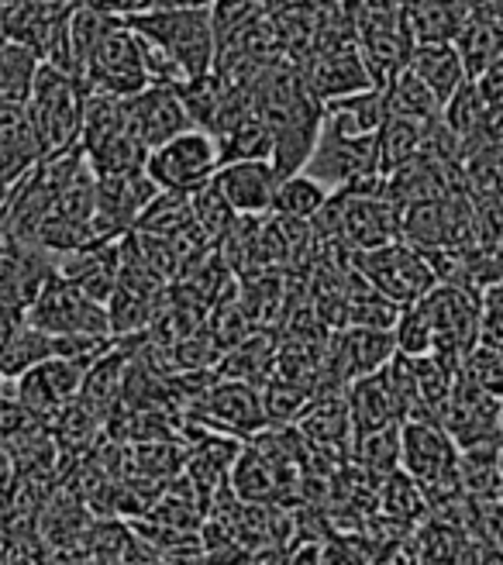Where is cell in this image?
<instances>
[{"label": "cell", "mask_w": 503, "mask_h": 565, "mask_svg": "<svg viewBox=\"0 0 503 565\" xmlns=\"http://www.w3.org/2000/svg\"><path fill=\"white\" fill-rule=\"evenodd\" d=\"M128 24L180 70L183 83L211 73L217 63L221 35L214 8H146L131 14Z\"/></svg>", "instance_id": "cell-1"}, {"label": "cell", "mask_w": 503, "mask_h": 565, "mask_svg": "<svg viewBox=\"0 0 503 565\" xmlns=\"http://www.w3.org/2000/svg\"><path fill=\"white\" fill-rule=\"evenodd\" d=\"M83 107H87V83L73 70L42 63L32 83V94L24 100V115L32 121V131L42 146V159L79 146Z\"/></svg>", "instance_id": "cell-2"}, {"label": "cell", "mask_w": 503, "mask_h": 565, "mask_svg": "<svg viewBox=\"0 0 503 565\" xmlns=\"http://www.w3.org/2000/svg\"><path fill=\"white\" fill-rule=\"evenodd\" d=\"M79 149L87 156L94 173H125V169H142L149 159L146 141L138 138L128 104L118 94L87 90L83 107Z\"/></svg>", "instance_id": "cell-3"}, {"label": "cell", "mask_w": 503, "mask_h": 565, "mask_svg": "<svg viewBox=\"0 0 503 565\" xmlns=\"http://www.w3.org/2000/svg\"><path fill=\"white\" fill-rule=\"evenodd\" d=\"M24 321L42 328L52 338H115L107 303L79 290L73 279L52 273L45 287L28 303Z\"/></svg>", "instance_id": "cell-4"}, {"label": "cell", "mask_w": 503, "mask_h": 565, "mask_svg": "<svg viewBox=\"0 0 503 565\" xmlns=\"http://www.w3.org/2000/svg\"><path fill=\"white\" fill-rule=\"evenodd\" d=\"M307 173L334 190H383L386 177L379 169L376 135H345L321 125V138L307 159Z\"/></svg>", "instance_id": "cell-5"}, {"label": "cell", "mask_w": 503, "mask_h": 565, "mask_svg": "<svg viewBox=\"0 0 503 565\" xmlns=\"http://www.w3.org/2000/svg\"><path fill=\"white\" fill-rule=\"evenodd\" d=\"M417 303L431 321L435 352L462 365V359L480 345L483 294L459 287V282H435Z\"/></svg>", "instance_id": "cell-6"}, {"label": "cell", "mask_w": 503, "mask_h": 565, "mask_svg": "<svg viewBox=\"0 0 503 565\" xmlns=\"http://www.w3.org/2000/svg\"><path fill=\"white\" fill-rule=\"evenodd\" d=\"M79 79L87 83V90L118 94V97H128L149 87L152 76L146 63V45H142V35L128 24V18L107 28V35L94 49Z\"/></svg>", "instance_id": "cell-7"}, {"label": "cell", "mask_w": 503, "mask_h": 565, "mask_svg": "<svg viewBox=\"0 0 503 565\" xmlns=\"http://www.w3.org/2000/svg\"><path fill=\"white\" fill-rule=\"evenodd\" d=\"M352 259H355V269L366 276L383 297H389L400 307L417 303L438 282L431 259L404 238L370 248V252H352Z\"/></svg>", "instance_id": "cell-8"}, {"label": "cell", "mask_w": 503, "mask_h": 565, "mask_svg": "<svg viewBox=\"0 0 503 565\" xmlns=\"http://www.w3.org/2000/svg\"><path fill=\"white\" fill-rule=\"evenodd\" d=\"M221 169L217 138L204 128H186L170 141L156 146L146 159V173L156 180L159 190L193 193L214 180Z\"/></svg>", "instance_id": "cell-9"}, {"label": "cell", "mask_w": 503, "mask_h": 565, "mask_svg": "<svg viewBox=\"0 0 503 565\" xmlns=\"http://www.w3.org/2000/svg\"><path fill=\"white\" fill-rule=\"evenodd\" d=\"M190 420L204 424L217 435L252 438L269 428V414L259 383L248 380H214L197 401H190Z\"/></svg>", "instance_id": "cell-10"}, {"label": "cell", "mask_w": 503, "mask_h": 565, "mask_svg": "<svg viewBox=\"0 0 503 565\" xmlns=\"http://www.w3.org/2000/svg\"><path fill=\"white\" fill-rule=\"evenodd\" d=\"M94 359L60 352V355L32 365V370L21 373L18 380H11V393L28 407V414L49 424L52 417H60L69 404H76L83 376H87V365Z\"/></svg>", "instance_id": "cell-11"}, {"label": "cell", "mask_w": 503, "mask_h": 565, "mask_svg": "<svg viewBox=\"0 0 503 565\" xmlns=\"http://www.w3.org/2000/svg\"><path fill=\"white\" fill-rule=\"evenodd\" d=\"M438 420L449 428V435L456 438L459 448L500 441L503 438V401H496L493 393L480 390L477 383H469L459 373V380L452 386V397L445 401Z\"/></svg>", "instance_id": "cell-12"}, {"label": "cell", "mask_w": 503, "mask_h": 565, "mask_svg": "<svg viewBox=\"0 0 503 565\" xmlns=\"http://www.w3.org/2000/svg\"><path fill=\"white\" fill-rule=\"evenodd\" d=\"M156 180L142 169H125V173H97V221L104 235L125 238L135 232L138 217L156 201Z\"/></svg>", "instance_id": "cell-13"}, {"label": "cell", "mask_w": 503, "mask_h": 565, "mask_svg": "<svg viewBox=\"0 0 503 565\" xmlns=\"http://www.w3.org/2000/svg\"><path fill=\"white\" fill-rule=\"evenodd\" d=\"M303 63L307 83L321 100H334V97H345V94H358V90H370L379 87L373 79L370 66H366V55H362L358 42H331L314 49Z\"/></svg>", "instance_id": "cell-14"}, {"label": "cell", "mask_w": 503, "mask_h": 565, "mask_svg": "<svg viewBox=\"0 0 503 565\" xmlns=\"http://www.w3.org/2000/svg\"><path fill=\"white\" fill-rule=\"evenodd\" d=\"M125 104H128L131 125H135L138 138L146 141L149 152L156 146H162V141H170L173 135L193 128L180 90L170 87V83H149V87H142L138 94H128Z\"/></svg>", "instance_id": "cell-15"}, {"label": "cell", "mask_w": 503, "mask_h": 565, "mask_svg": "<svg viewBox=\"0 0 503 565\" xmlns=\"http://www.w3.org/2000/svg\"><path fill=\"white\" fill-rule=\"evenodd\" d=\"M283 180V173L276 169L272 159H235V162H221L214 173L217 190L225 193V201L248 217H259L272 211V196L276 186Z\"/></svg>", "instance_id": "cell-16"}, {"label": "cell", "mask_w": 503, "mask_h": 565, "mask_svg": "<svg viewBox=\"0 0 503 565\" xmlns=\"http://www.w3.org/2000/svg\"><path fill=\"white\" fill-rule=\"evenodd\" d=\"M55 273L73 279L94 300L107 303L121 276V238H104L94 245L63 252V256H55Z\"/></svg>", "instance_id": "cell-17"}, {"label": "cell", "mask_w": 503, "mask_h": 565, "mask_svg": "<svg viewBox=\"0 0 503 565\" xmlns=\"http://www.w3.org/2000/svg\"><path fill=\"white\" fill-rule=\"evenodd\" d=\"M42 162V146L24 115V104H0V183L14 186Z\"/></svg>", "instance_id": "cell-18"}, {"label": "cell", "mask_w": 503, "mask_h": 565, "mask_svg": "<svg viewBox=\"0 0 503 565\" xmlns=\"http://www.w3.org/2000/svg\"><path fill=\"white\" fill-rule=\"evenodd\" d=\"M349 407H352V424L355 435L362 431H379V428H394L404 424V411L394 386L386 380V370H376L370 376H358L349 383ZM355 441V438H352Z\"/></svg>", "instance_id": "cell-19"}, {"label": "cell", "mask_w": 503, "mask_h": 565, "mask_svg": "<svg viewBox=\"0 0 503 565\" xmlns=\"http://www.w3.org/2000/svg\"><path fill=\"white\" fill-rule=\"evenodd\" d=\"M407 66L441 97V104L449 100L465 79H472L452 39L449 42H414Z\"/></svg>", "instance_id": "cell-20"}, {"label": "cell", "mask_w": 503, "mask_h": 565, "mask_svg": "<svg viewBox=\"0 0 503 565\" xmlns=\"http://www.w3.org/2000/svg\"><path fill=\"white\" fill-rule=\"evenodd\" d=\"M386 118H389V107H386L383 87L324 100V125L345 135H376Z\"/></svg>", "instance_id": "cell-21"}, {"label": "cell", "mask_w": 503, "mask_h": 565, "mask_svg": "<svg viewBox=\"0 0 503 565\" xmlns=\"http://www.w3.org/2000/svg\"><path fill=\"white\" fill-rule=\"evenodd\" d=\"M486 110H490V100L483 97L477 79H465L441 107V125L459 138V146H462L465 156H472L480 146H486V141H483Z\"/></svg>", "instance_id": "cell-22"}, {"label": "cell", "mask_w": 503, "mask_h": 565, "mask_svg": "<svg viewBox=\"0 0 503 565\" xmlns=\"http://www.w3.org/2000/svg\"><path fill=\"white\" fill-rule=\"evenodd\" d=\"M428 128H431V121H417V118H404V115H389L383 121V128L376 131L383 177L421 156L425 141H428Z\"/></svg>", "instance_id": "cell-23"}, {"label": "cell", "mask_w": 503, "mask_h": 565, "mask_svg": "<svg viewBox=\"0 0 503 565\" xmlns=\"http://www.w3.org/2000/svg\"><path fill=\"white\" fill-rule=\"evenodd\" d=\"M42 55L11 35H0V104H24L39 76Z\"/></svg>", "instance_id": "cell-24"}, {"label": "cell", "mask_w": 503, "mask_h": 565, "mask_svg": "<svg viewBox=\"0 0 503 565\" xmlns=\"http://www.w3.org/2000/svg\"><path fill=\"white\" fill-rule=\"evenodd\" d=\"M383 90H386L389 115H404V118H417V121H438L441 118V107H445L441 97L410 66H404L397 76H389L383 83Z\"/></svg>", "instance_id": "cell-25"}, {"label": "cell", "mask_w": 503, "mask_h": 565, "mask_svg": "<svg viewBox=\"0 0 503 565\" xmlns=\"http://www.w3.org/2000/svg\"><path fill=\"white\" fill-rule=\"evenodd\" d=\"M328 196H331V190L307 173V169H300V173H290V177L279 180L269 214L293 217V221H314L318 211L328 204Z\"/></svg>", "instance_id": "cell-26"}, {"label": "cell", "mask_w": 503, "mask_h": 565, "mask_svg": "<svg viewBox=\"0 0 503 565\" xmlns=\"http://www.w3.org/2000/svg\"><path fill=\"white\" fill-rule=\"evenodd\" d=\"M376 507L383 511V518L397 521V524H417L431 511V503H428L421 483H417L414 476H407L404 469H397V472H389V476L379 479Z\"/></svg>", "instance_id": "cell-27"}, {"label": "cell", "mask_w": 503, "mask_h": 565, "mask_svg": "<svg viewBox=\"0 0 503 565\" xmlns=\"http://www.w3.org/2000/svg\"><path fill=\"white\" fill-rule=\"evenodd\" d=\"M456 49H459V55H462V63H465V70H469V76L477 79L490 63H493V55L503 49V32L500 28L490 21V18H483V14H477V11H469V18L462 21V28L456 32Z\"/></svg>", "instance_id": "cell-28"}, {"label": "cell", "mask_w": 503, "mask_h": 565, "mask_svg": "<svg viewBox=\"0 0 503 565\" xmlns=\"http://www.w3.org/2000/svg\"><path fill=\"white\" fill-rule=\"evenodd\" d=\"M352 456H355V466L366 469L373 479H383L389 472H397L400 469V424H394V428L355 435Z\"/></svg>", "instance_id": "cell-29"}, {"label": "cell", "mask_w": 503, "mask_h": 565, "mask_svg": "<svg viewBox=\"0 0 503 565\" xmlns=\"http://www.w3.org/2000/svg\"><path fill=\"white\" fill-rule=\"evenodd\" d=\"M190 204H193V217L204 228V235L217 245L221 238L228 235V228L238 221V211L225 201V193L217 190V183H204L201 190L190 193Z\"/></svg>", "instance_id": "cell-30"}, {"label": "cell", "mask_w": 503, "mask_h": 565, "mask_svg": "<svg viewBox=\"0 0 503 565\" xmlns=\"http://www.w3.org/2000/svg\"><path fill=\"white\" fill-rule=\"evenodd\" d=\"M394 342H397V352H404V355H428V352H435L431 321H428L421 303L400 307V318L394 324Z\"/></svg>", "instance_id": "cell-31"}, {"label": "cell", "mask_w": 503, "mask_h": 565, "mask_svg": "<svg viewBox=\"0 0 503 565\" xmlns=\"http://www.w3.org/2000/svg\"><path fill=\"white\" fill-rule=\"evenodd\" d=\"M462 376L469 383H477L480 390L493 393L496 401H503V352L490 345H477L462 359Z\"/></svg>", "instance_id": "cell-32"}, {"label": "cell", "mask_w": 503, "mask_h": 565, "mask_svg": "<svg viewBox=\"0 0 503 565\" xmlns=\"http://www.w3.org/2000/svg\"><path fill=\"white\" fill-rule=\"evenodd\" d=\"M480 345L503 352V282L483 290V321H480Z\"/></svg>", "instance_id": "cell-33"}, {"label": "cell", "mask_w": 503, "mask_h": 565, "mask_svg": "<svg viewBox=\"0 0 503 565\" xmlns=\"http://www.w3.org/2000/svg\"><path fill=\"white\" fill-rule=\"evenodd\" d=\"M477 83H480V90H483V97L493 104V100H503V49L493 55V63L477 76Z\"/></svg>", "instance_id": "cell-34"}, {"label": "cell", "mask_w": 503, "mask_h": 565, "mask_svg": "<svg viewBox=\"0 0 503 565\" xmlns=\"http://www.w3.org/2000/svg\"><path fill=\"white\" fill-rule=\"evenodd\" d=\"M18 487H21L18 462H14V456H11L8 441H0V503H4Z\"/></svg>", "instance_id": "cell-35"}, {"label": "cell", "mask_w": 503, "mask_h": 565, "mask_svg": "<svg viewBox=\"0 0 503 565\" xmlns=\"http://www.w3.org/2000/svg\"><path fill=\"white\" fill-rule=\"evenodd\" d=\"M83 4H90V8H97V11H104L110 18H131V14H138L146 8V0H83Z\"/></svg>", "instance_id": "cell-36"}, {"label": "cell", "mask_w": 503, "mask_h": 565, "mask_svg": "<svg viewBox=\"0 0 503 565\" xmlns=\"http://www.w3.org/2000/svg\"><path fill=\"white\" fill-rule=\"evenodd\" d=\"M483 141H503V100H493L490 110H486Z\"/></svg>", "instance_id": "cell-37"}, {"label": "cell", "mask_w": 503, "mask_h": 565, "mask_svg": "<svg viewBox=\"0 0 503 565\" xmlns=\"http://www.w3.org/2000/svg\"><path fill=\"white\" fill-rule=\"evenodd\" d=\"M146 8H214V0H146Z\"/></svg>", "instance_id": "cell-38"}, {"label": "cell", "mask_w": 503, "mask_h": 565, "mask_svg": "<svg viewBox=\"0 0 503 565\" xmlns=\"http://www.w3.org/2000/svg\"><path fill=\"white\" fill-rule=\"evenodd\" d=\"M8 193H11V186L0 183V211H4V204H8Z\"/></svg>", "instance_id": "cell-39"}]
</instances>
